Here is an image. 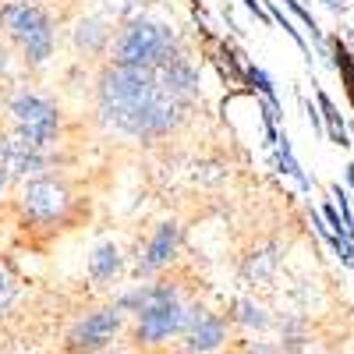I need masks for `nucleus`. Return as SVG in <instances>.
I'll list each match as a JSON object with an SVG mask.
<instances>
[{"label":"nucleus","instance_id":"nucleus-1","mask_svg":"<svg viewBox=\"0 0 354 354\" xmlns=\"http://www.w3.org/2000/svg\"><path fill=\"white\" fill-rule=\"evenodd\" d=\"M188 103H181L163 85L156 68H124L106 64L96 82V113L100 121L128 138L156 142L177 131Z\"/></svg>","mask_w":354,"mask_h":354},{"label":"nucleus","instance_id":"nucleus-2","mask_svg":"<svg viewBox=\"0 0 354 354\" xmlns=\"http://www.w3.org/2000/svg\"><path fill=\"white\" fill-rule=\"evenodd\" d=\"M181 39L170 25L149 21V18H131L117 39L110 43V64L124 68H163L174 57H181Z\"/></svg>","mask_w":354,"mask_h":354},{"label":"nucleus","instance_id":"nucleus-3","mask_svg":"<svg viewBox=\"0 0 354 354\" xmlns=\"http://www.w3.org/2000/svg\"><path fill=\"white\" fill-rule=\"evenodd\" d=\"M0 25L8 28L11 43L21 50L28 68H43L53 57L57 21L39 0H8V4H0Z\"/></svg>","mask_w":354,"mask_h":354},{"label":"nucleus","instance_id":"nucleus-4","mask_svg":"<svg viewBox=\"0 0 354 354\" xmlns=\"http://www.w3.org/2000/svg\"><path fill=\"white\" fill-rule=\"evenodd\" d=\"M11 113L18 124V142H25L28 149H50L61 135V110H57L46 96L36 93H18L11 100Z\"/></svg>","mask_w":354,"mask_h":354},{"label":"nucleus","instance_id":"nucleus-5","mask_svg":"<svg viewBox=\"0 0 354 354\" xmlns=\"http://www.w3.org/2000/svg\"><path fill=\"white\" fill-rule=\"evenodd\" d=\"M198 312V305H185L181 298L174 301H156L149 308H142L135 315V326H131V340L138 347H163L174 337H181L188 330L192 315Z\"/></svg>","mask_w":354,"mask_h":354},{"label":"nucleus","instance_id":"nucleus-6","mask_svg":"<svg viewBox=\"0 0 354 354\" xmlns=\"http://www.w3.org/2000/svg\"><path fill=\"white\" fill-rule=\"evenodd\" d=\"M71 209H75V195L57 177H36V181L21 188V213L25 223L32 227H57L71 216Z\"/></svg>","mask_w":354,"mask_h":354},{"label":"nucleus","instance_id":"nucleus-7","mask_svg":"<svg viewBox=\"0 0 354 354\" xmlns=\"http://www.w3.org/2000/svg\"><path fill=\"white\" fill-rule=\"evenodd\" d=\"M121 330H124V312L113 301V305H103L96 312H88L85 319H78L64 347H68V354H93V351L110 347Z\"/></svg>","mask_w":354,"mask_h":354},{"label":"nucleus","instance_id":"nucleus-8","mask_svg":"<svg viewBox=\"0 0 354 354\" xmlns=\"http://www.w3.org/2000/svg\"><path fill=\"white\" fill-rule=\"evenodd\" d=\"M227 340H230V322L198 305V312L188 322V330L181 333V351L185 354H216V351L227 347Z\"/></svg>","mask_w":354,"mask_h":354},{"label":"nucleus","instance_id":"nucleus-9","mask_svg":"<svg viewBox=\"0 0 354 354\" xmlns=\"http://www.w3.org/2000/svg\"><path fill=\"white\" fill-rule=\"evenodd\" d=\"M177 255H181V227L174 220H163L145 241V252L138 255V277H160L163 270H170Z\"/></svg>","mask_w":354,"mask_h":354},{"label":"nucleus","instance_id":"nucleus-10","mask_svg":"<svg viewBox=\"0 0 354 354\" xmlns=\"http://www.w3.org/2000/svg\"><path fill=\"white\" fill-rule=\"evenodd\" d=\"M124 273V255L121 248H117L113 241H103L93 248V255H88V280H93L96 287H110L117 283V277Z\"/></svg>","mask_w":354,"mask_h":354},{"label":"nucleus","instance_id":"nucleus-11","mask_svg":"<svg viewBox=\"0 0 354 354\" xmlns=\"http://www.w3.org/2000/svg\"><path fill=\"white\" fill-rule=\"evenodd\" d=\"M230 322H238V326H245V330H255V333L270 330V315H266V308L255 305L252 298H238L230 305Z\"/></svg>","mask_w":354,"mask_h":354},{"label":"nucleus","instance_id":"nucleus-12","mask_svg":"<svg viewBox=\"0 0 354 354\" xmlns=\"http://www.w3.org/2000/svg\"><path fill=\"white\" fill-rule=\"evenodd\" d=\"M315 96H319V113H322V128L330 131V138H333L337 145H347V135H344V124H340V113H337L333 100H330L326 93H322V88H319Z\"/></svg>","mask_w":354,"mask_h":354},{"label":"nucleus","instance_id":"nucleus-13","mask_svg":"<svg viewBox=\"0 0 354 354\" xmlns=\"http://www.w3.org/2000/svg\"><path fill=\"white\" fill-rule=\"evenodd\" d=\"M277 167L283 170V174H290L294 181H301L305 188H308V177H305V170H301V163L294 160V153H290V142H287V135H277Z\"/></svg>","mask_w":354,"mask_h":354},{"label":"nucleus","instance_id":"nucleus-14","mask_svg":"<svg viewBox=\"0 0 354 354\" xmlns=\"http://www.w3.org/2000/svg\"><path fill=\"white\" fill-rule=\"evenodd\" d=\"M277 270V252L273 248H266V252H252L248 262H245V277L248 280H266Z\"/></svg>","mask_w":354,"mask_h":354},{"label":"nucleus","instance_id":"nucleus-15","mask_svg":"<svg viewBox=\"0 0 354 354\" xmlns=\"http://www.w3.org/2000/svg\"><path fill=\"white\" fill-rule=\"evenodd\" d=\"M106 39H110V28H106V25H100V21H85V25H82V32H78V50L93 53V50H100Z\"/></svg>","mask_w":354,"mask_h":354},{"label":"nucleus","instance_id":"nucleus-16","mask_svg":"<svg viewBox=\"0 0 354 354\" xmlns=\"http://www.w3.org/2000/svg\"><path fill=\"white\" fill-rule=\"evenodd\" d=\"M245 82H252V85L259 88V96H266V100H277V88H273L270 75H266L262 68H255V64H245ZM277 103H280V100H277Z\"/></svg>","mask_w":354,"mask_h":354},{"label":"nucleus","instance_id":"nucleus-17","mask_svg":"<svg viewBox=\"0 0 354 354\" xmlns=\"http://www.w3.org/2000/svg\"><path fill=\"white\" fill-rule=\"evenodd\" d=\"M322 216H326V223H330V230H333V234H347V227L340 223V213H337V205H333V202L322 205Z\"/></svg>","mask_w":354,"mask_h":354},{"label":"nucleus","instance_id":"nucleus-18","mask_svg":"<svg viewBox=\"0 0 354 354\" xmlns=\"http://www.w3.org/2000/svg\"><path fill=\"white\" fill-rule=\"evenodd\" d=\"M248 354H287L280 344H266V340H255L252 347H248Z\"/></svg>","mask_w":354,"mask_h":354},{"label":"nucleus","instance_id":"nucleus-19","mask_svg":"<svg viewBox=\"0 0 354 354\" xmlns=\"http://www.w3.org/2000/svg\"><path fill=\"white\" fill-rule=\"evenodd\" d=\"M8 301H11V280H8L4 270H0V312L8 308Z\"/></svg>","mask_w":354,"mask_h":354},{"label":"nucleus","instance_id":"nucleus-20","mask_svg":"<svg viewBox=\"0 0 354 354\" xmlns=\"http://www.w3.org/2000/svg\"><path fill=\"white\" fill-rule=\"evenodd\" d=\"M241 4H245V8H248V11H252V15L259 18V21H270V15L262 11V4H259V0H241Z\"/></svg>","mask_w":354,"mask_h":354},{"label":"nucleus","instance_id":"nucleus-21","mask_svg":"<svg viewBox=\"0 0 354 354\" xmlns=\"http://www.w3.org/2000/svg\"><path fill=\"white\" fill-rule=\"evenodd\" d=\"M326 8H333V11H344V4H340V0H326Z\"/></svg>","mask_w":354,"mask_h":354},{"label":"nucleus","instance_id":"nucleus-22","mask_svg":"<svg viewBox=\"0 0 354 354\" xmlns=\"http://www.w3.org/2000/svg\"><path fill=\"white\" fill-rule=\"evenodd\" d=\"M93 354H121V351H110V347H103V351H93Z\"/></svg>","mask_w":354,"mask_h":354},{"label":"nucleus","instance_id":"nucleus-23","mask_svg":"<svg viewBox=\"0 0 354 354\" xmlns=\"http://www.w3.org/2000/svg\"><path fill=\"white\" fill-rule=\"evenodd\" d=\"M0 192H4V170H0Z\"/></svg>","mask_w":354,"mask_h":354},{"label":"nucleus","instance_id":"nucleus-24","mask_svg":"<svg viewBox=\"0 0 354 354\" xmlns=\"http://www.w3.org/2000/svg\"><path fill=\"white\" fill-rule=\"evenodd\" d=\"M39 4H43V0H39Z\"/></svg>","mask_w":354,"mask_h":354}]
</instances>
